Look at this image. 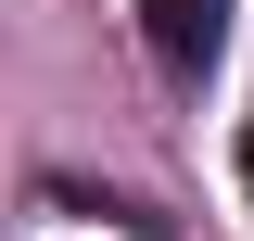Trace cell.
<instances>
[{"mask_svg":"<svg viewBox=\"0 0 254 241\" xmlns=\"http://www.w3.org/2000/svg\"><path fill=\"white\" fill-rule=\"evenodd\" d=\"M140 38H153L165 76H216V51H229V0H140Z\"/></svg>","mask_w":254,"mask_h":241,"instance_id":"obj_1","label":"cell"},{"mask_svg":"<svg viewBox=\"0 0 254 241\" xmlns=\"http://www.w3.org/2000/svg\"><path fill=\"white\" fill-rule=\"evenodd\" d=\"M242 190H254V127H242Z\"/></svg>","mask_w":254,"mask_h":241,"instance_id":"obj_2","label":"cell"}]
</instances>
